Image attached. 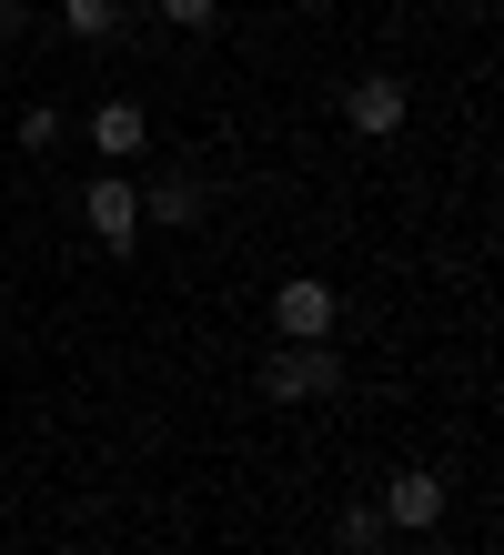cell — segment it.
Wrapping results in <instances>:
<instances>
[{"mask_svg":"<svg viewBox=\"0 0 504 555\" xmlns=\"http://www.w3.org/2000/svg\"><path fill=\"white\" fill-rule=\"evenodd\" d=\"M333 323H344V304H333V283L293 273V283L273 293V334H283V344H333Z\"/></svg>","mask_w":504,"mask_h":555,"instance_id":"obj_3","label":"cell"},{"mask_svg":"<svg viewBox=\"0 0 504 555\" xmlns=\"http://www.w3.org/2000/svg\"><path fill=\"white\" fill-rule=\"evenodd\" d=\"M121 11H131V0H61V30H72V41H112Z\"/></svg>","mask_w":504,"mask_h":555,"instance_id":"obj_8","label":"cell"},{"mask_svg":"<svg viewBox=\"0 0 504 555\" xmlns=\"http://www.w3.org/2000/svg\"><path fill=\"white\" fill-rule=\"evenodd\" d=\"M152 11L172 21V30H212V21H222V0H152Z\"/></svg>","mask_w":504,"mask_h":555,"instance_id":"obj_11","label":"cell"},{"mask_svg":"<svg viewBox=\"0 0 504 555\" xmlns=\"http://www.w3.org/2000/svg\"><path fill=\"white\" fill-rule=\"evenodd\" d=\"M131 192H142V222H202V203H212V182H192V172H152Z\"/></svg>","mask_w":504,"mask_h":555,"instance_id":"obj_6","label":"cell"},{"mask_svg":"<svg viewBox=\"0 0 504 555\" xmlns=\"http://www.w3.org/2000/svg\"><path fill=\"white\" fill-rule=\"evenodd\" d=\"M142 142H152L142 102H101V112H91V152H101V162H142Z\"/></svg>","mask_w":504,"mask_h":555,"instance_id":"obj_7","label":"cell"},{"mask_svg":"<svg viewBox=\"0 0 504 555\" xmlns=\"http://www.w3.org/2000/svg\"><path fill=\"white\" fill-rule=\"evenodd\" d=\"M344 555H393V526H384V505H344Z\"/></svg>","mask_w":504,"mask_h":555,"instance_id":"obj_9","label":"cell"},{"mask_svg":"<svg viewBox=\"0 0 504 555\" xmlns=\"http://www.w3.org/2000/svg\"><path fill=\"white\" fill-rule=\"evenodd\" d=\"M41 555H81V545H41Z\"/></svg>","mask_w":504,"mask_h":555,"instance_id":"obj_14","label":"cell"},{"mask_svg":"<svg viewBox=\"0 0 504 555\" xmlns=\"http://www.w3.org/2000/svg\"><path fill=\"white\" fill-rule=\"evenodd\" d=\"M384 526H403V535H444V505H454V485L434 475V465H403V475H384Z\"/></svg>","mask_w":504,"mask_h":555,"instance_id":"obj_2","label":"cell"},{"mask_svg":"<svg viewBox=\"0 0 504 555\" xmlns=\"http://www.w3.org/2000/svg\"><path fill=\"white\" fill-rule=\"evenodd\" d=\"M30 30V0H0V41H21Z\"/></svg>","mask_w":504,"mask_h":555,"instance_id":"obj_12","label":"cell"},{"mask_svg":"<svg viewBox=\"0 0 504 555\" xmlns=\"http://www.w3.org/2000/svg\"><path fill=\"white\" fill-rule=\"evenodd\" d=\"M323 395H344V353H333V344H273L262 404H323Z\"/></svg>","mask_w":504,"mask_h":555,"instance_id":"obj_1","label":"cell"},{"mask_svg":"<svg viewBox=\"0 0 504 555\" xmlns=\"http://www.w3.org/2000/svg\"><path fill=\"white\" fill-rule=\"evenodd\" d=\"M414 555H454V545H444V535H424V545H414Z\"/></svg>","mask_w":504,"mask_h":555,"instance_id":"obj_13","label":"cell"},{"mask_svg":"<svg viewBox=\"0 0 504 555\" xmlns=\"http://www.w3.org/2000/svg\"><path fill=\"white\" fill-rule=\"evenodd\" d=\"M403 112H414V102H403V81H393V72H363V81L344 91L353 142H393V132H403Z\"/></svg>","mask_w":504,"mask_h":555,"instance_id":"obj_4","label":"cell"},{"mask_svg":"<svg viewBox=\"0 0 504 555\" xmlns=\"http://www.w3.org/2000/svg\"><path fill=\"white\" fill-rule=\"evenodd\" d=\"M11 132H21V152H51V142H61V112H51V102H30Z\"/></svg>","mask_w":504,"mask_h":555,"instance_id":"obj_10","label":"cell"},{"mask_svg":"<svg viewBox=\"0 0 504 555\" xmlns=\"http://www.w3.org/2000/svg\"><path fill=\"white\" fill-rule=\"evenodd\" d=\"M81 222H91V233L112 243V253H131V233H142V192H131L121 172H101V182L81 192Z\"/></svg>","mask_w":504,"mask_h":555,"instance_id":"obj_5","label":"cell"}]
</instances>
